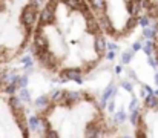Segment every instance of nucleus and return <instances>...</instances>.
<instances>
[{
  "instance_id": "22",
  "label": "nucleus",
  "mask_w": 158,
  "mask_h": 138,
  "mask_svg": "<svg viewBox=\"0 0 158 138\" xmlns=\"http://www.w3.org/2000/svg\"><path fill=\"white\" fill-rule=\"evenodd\" d=\"M131 58H132V54H131V52H124V54H123V57H121V60H123V63H124V65H127V63L131 61Z\"/></svg>"
},
{
  "instance_id": "19",
  "label": "nucleus",
  "mask_w": 158,
  "mask_h": 138,
  "mask_svg": "<svg viewBox=\"0 0 158 138\" xmlns=\"http://www.w3.org/2000/svg\"><path fill=\"white\" fill-rule=\"evenodd\" d=\"M149 15L151 17H158V3H155V5H149Z\"/></svg>"
},
{
  "instance_id": "20",
  "label": "nucleus",
  "mask_w": 158,
  "mask_h": 138,
  "mask_svg": "<svg viewBox=\"0 0 158 138\" xmlns=\"http://www.w3.org/2000/svg\"><path fill=\"white\" fill-rule=\"evenodd\" d=\"M143 49H144V52H146L148 55H152V51H154V43H152V42H148V43H146V46H144Z\"/></svg>"
},
{
  "instance_id": "21",
  "label": "nucleus",
  "mask_w": 158,
  "mask_h": 138,
  "mask_svg": "<svg viewBox=\"0 0 158 138\" xmlns=\"http://www.w3.org/2000/svg\"><path fill=\"white\" fill-rule=\"evenodd\" d=\"M15 89H17V83H11V85L6 86V92H8L9 95H12V94L15 92Z\"/></svg>"
},
{
  "instance_id": "5",
  "label": "nucleus",
  "mask_w": 158,
  "mask_h": 138,
  "mask_svg": "<svg viewBox=\"0 0 158 138\" xmlns=\"http://www.w3.org/2000/svg\"><path fill=\"white\" fill-rule=\"evenodd\" d=\"M46 48H48L46 37H45L42 32H37V34H35V39H34V51H35L37 54H40V52L46 51Z\"/></svg>"
},
{
  "instance_id": "27",
  "label": "nucleus",
  "mask_w": 158,
  "mask_h": 138,
  "mask_svg": "<svg viewBox=\"0 0 158 138\" xmlns=\"http://www.w3.org/2000/svg\"><path fill=\"white\" fill-rule=\"evenodd\" d=\"M121 86H123V89H126V91H129V92L132 91V85H131L129 82H123Z\"/></svg>"
},
{
  "instance_id": "6",
  "label": "nucleus",
  "mask_w": 158,
  "mask_h": 138,
  "mask_svg": "<svg viewBox=\"0 0 158 138\" xmlns=\"http://www.w3.org/2000/svg\"><path fill=\"white\" fill-rule=\"evenodd\" d=\"M100 23H98V19H95L94 15H88L86 17V31L89 34H97L100 31Z\"/></svg>"
},
{
  "instance_id": "12",
  "label": "nucleus",
  "mask_w": 158,
  "mask_h": 138,
  "mask_svg": "<svg viewBox=\"0 0 158 138\" xmlns=\"http://www.w3.org/2000/svg\"><path fill=\"white\" fill-rule=\"evenodd\" d=\"M40 123H42V118H39V117H31L29 118V128L34 129V131L40 129Z\"/></svg>"
},
{
  "instance_id": "17",
  "label": "nucleus",
  "mask_w": 158,
  "mask_h": 138,
  "mask_svg": "<svg viewBox=\"0 0 158 138\" xmlns=\"http://www.w3.org/2000/svg\"><path fill=\"white\" fill-rule=\"evenodd\" d=\"M20 100L25 101V103H29V101H31V94H29V91H28L26 88H23V89L20 91Z\"/></svg>"
},
{
  "instance_id": "35",
  "label": "nucleus",
  "mask_w": 158,
  "mask_h": 138,
  "mask_svg": "<svg viewBox=\"0 0 158 138\" xmlns=\"http://www.w3.org/2000/svg\"><path fill=\"white\" fill-rule=\"evenodd\" d=\"M155 80H157V83H158V74H157V75H155Z\"/></svg>"
},
{
  "instance_id": "31",
  "label": "nucleus",
  "mask_w": 158,
  "mask_h": 138,
  "mask_svg": "<svg viewBox=\"0 0 158 138\" xmlns=\"http://www.w3.org/2000/svg\"><path fill=\"white\" fill-rule=\"evenodd\" d=\"M114 57H115V52H114V49H112V51L107 54V58H109V60H114Z\"/></svg>"
},
{
  "instance_id": "26",
  "label": "nucleus",
  "mask_w": 158,
  "mask_h": 138,
  "mask_svg": "<svg viewBox=\"0 0 158 138\" xmlns=\"http://www.w3.org/2000/svg\"><path fill=\"white\" fill-rule=\"evenodd\" d=\"M23 63H25L28 68H31V66H32V60H31V57H29V55H26V57L23 58Z\"/></svg>"
},
{
  "instance_id": "4",
  "label": "nucleus",
  "mask_w": 158,
  "mask_h": 138,
  "mask_svg": "<svg viewBox=\"0 0 158 138\" xmlns=\"http://www.w3.org/2000/svg\"><path fill=\"white\" fill-rule=\"evenodd\" d=\"M40 25L42 26H45V25H51V23H54V20H55V11H52V9H49L48 6L40 12Z\"/></svg>"
},
{
  "instance_id": "1",
  "label": "nucleus",
  "mask_w": 158,
  "mask_h": 138,
  "mask_svg": "<svg viewBox=\"0 0 158 138\" xmlns=\"http://www.w3.org/2000/svg\"><path fill=\"white\" fill-rule=\"evenodd\" d=\"M39 0H31V3L22 11V23L26 26V28H31L35 22V15H37V6H39Z\"/></svg>"
},
{
  "instance_id": "34",
  "label": "nucleus",
  "mask_w": 158,
  "mask_h": 138,
  "mask_svg": "<svg viewBox=\"0 0 158 138\" xmlns=\"http://www.w3.org/2000/svg\"><path fill=\"white\" fill-rule=\"evenodd\" d=\"M132 48H134V51H138V49H141V45H140L138 42H135V43H134V46H132Z\"/></svg>"
},
{
  "instance_id": "30",
  "label": "nucleus",
  "mask_w": 158,
  "mask_h": 138,
  "mask_svg": "<svg viewBox=\"0 0 158 138\" xmlns=\"http://www.w3.org/2000/svg\"><path fill=\"white\" fill-rule=\"evenodd\" d=\"M55 5H57V2H55V0H51V2L48 3V8H49V9H52V11H55V8H57Z\"/></svg>"
},
{
  "instance_id": "38",
  "label": "nucleus",
  "mask_w": 158,
  "mask_h": 138,
  "mask_svg": "<svg viewBox=\"0 0 158 138\" xmlns=\"http://www.w3.org/2000/svg\"><path fill=\"white\" fill-rule=\"evenodd\" d=\"M39 2H42V0H39Z\"/></svg>"
},
{
  "instance_id": "9",
  "label": "nucleus",
  "mask_w": 158,
  "mask_h": 138,
  "mask_svg": "<svg viewBox=\"0 0 158 138\" xmlns=\"http://www.w3.org/2000/svg\"><path fill=\"white\" fill-rule=\"evenodd\" d=\"M89 5L92 6L94 11L100 12H106V2L105 0H89Z\"/></svg>"
},
{
  "instance_id": "3",
  "label": "nucleus",
  "mask_w": 158,
  "mask_h": 138,
  "mask_svg": "<svg viewBox=\"0 0 158 138\" xmlns=\"http://www.w3.org/2000/svg\"><path fill=\"white\" fill-rule=\"evenodd\" d=\"M39 60H40V63H42L45 68H48V69H54L55 65H57V58L54 57L52 52H48V51L40 52V54H39Z\"/></svg>"
},
{
  "instance_id": "37",
  "label": "nucleus",
  "mask_w": 158,
  "mask_h": 138,
  "mask_svg": "<svg viewBox=\"0 0 158 138\" xmlns=\"http://www.w3.org/2000/svg\"><path fill=\"white\" fill-rule=\"evenodd\" d=\"M0 60H2V55H0Z\"/></svg>"
},
{
  "instance_id": "25",
  "label": "nucleus",
  "mask_w": 158,
  "mask_h": 138,
  "mask_svg": "<svg viewBox=\"0 0 158 138\" xmlns=\"http://www.w3.org/2000/svg\"><path fill=\"white\" fill-rule=\"evenodd\" d=\"M19 85H20L22 88H25V86L28 85V77H26V75H25V77H20V78H19Z\"/></svg>"
},
{
  "instance_id": "36",
  "label": "nucleus",
  "mask_w": 158,
  "mask_h": 138,
  "mask_svg": "<svg viewBox=\"0 0 158 138\" xmlns=\"http://www.w3.org/2000/svg\"><path fill=\"white\" fill-rule=\"evenodd\" d=\"M0 86H2V80H0Z\"/></svg>"
},
{
  "instance_id": "7",
  "label": "nucleus",
  "mask_w": 158,
  "mask_h": 138,
  "mask_svg": "<svg viewBox=\"0 0 158 138\" xmlns=\"http://www.w3.org/2000/svg\"><path fill=\"white\" fill-rule=\"evenodd\" d=\"M100 124L97 123V121H92V123H89L88 124V128H86V135L88 137H100Z\"/></svg>"
},
{
  "instance_id": "18",
  "label": "nucleus",
  "mask_w": 158,
  "mask_h": 138,
  "mask_svg": "<svg viewBox=\"0 0 158 138\" xmlns=\"http://www.w3.org/2000/svg\"><path fill=\"white\" fill-rule=\"evenodd\" d=\"M140 114L137 112V111H132V115H131V123L134 124V126H138L140 124Z\"/></svg>"
},
{
  "instance_id": "23",
  "label": "nucleus",
  "mask_w": 158,
  "mask_h": 138,
  "mask_svg": "<svg viewBox=\"0 0 158 138\" xmlns=\"http://www.w3.org/2000/svg\"><path fill=\"white\" fill-rule=\"evenodd\" d=\"M126 118H127V117H126V114H124V112H118V114L115 115V120H117L118 123H123Z\"/></svg>"
},
{
  "instance_id": "8",
  "label": "nucleus",
  "mask_w": 158,
  "mask_h": 138,
  "mask_svg": "<svg viewBox=\"0 0 158 138\" xmlns=\"http://www.w3.org/2000/svg\"><path fill=\"white\" fill-rule=\"evenodd\" d=\"M94 48H95V52L97 54H100V55H103L106 51V40L103 37H95V42H94Z\"/></svg>"
},
{
  "instance_id": "15",
  "label": "nucleus",
  "mask_w": 158,
  "mask_h": 138,
  "mask_svg": "<svg viewBox=\"0 0 158 138\" xmlns=\"http://www.w3.org/2000/svg\"><path fill=\"white\" fill-rule=\"evenodd\" d=\"M46 106H48V97L42 95V97H39V98L35 100V107H39V109H45Z\"/></svg>"
},
{
  "instance_id": "29",
  "label": "nucleus",
  "mask_w": 158,
  "mask_h": 138,
  "mask_svg": "<svg viewBox=\"0 0 158 138\" xmlns=\"http://www.w3.org/2000/svg\"><path fill=\"white\" fill-rule=\"evenodd\" d=\"M45 135H46L48 138H57L58 137V134H57V132H54V131H48Z\"/></svg>"
},
{
  "instance_id": "33",
  "label": "nucleus",
  "mask_w": 158,
  "mask_h": 138,
  "mask_svg": "<svg viewBox=\"0 0 158 138\" xmlns=\"http://www.w3.org/2000/svg\"><path fill=\"white\" fill-rule=\"evenodd\" d=\"M107 107H109V111H110V112H114V109H115V104H114V101H109V106H107Z\"/></svg>"
},
{
  "instance_id": "24",
  "label": "nucleus",
  "mask_w": 158,
  "mask_h": 138,
  "mask_svg": "<svg viewBox=\"0 0 158 138\" xmlns=\"http://www.w3.org/2000/svg\"><path fill=\"white\" fill-rule=\"evenodd\" d=\"M154 34H155V31H154V29H151V28H144V37L152 39V37H154Z\"/></svg>"
},
{
  "instance_id": "16",
  "label": "nucleus",
  "mask_w": 158,
  "mask_h": 138,
  "mask_svg": "<svg viewBox=\"0 0 158 138\" xmlns=\"http://www.w3.org/2000/svg\"><path fill=\"white\" fill-rule=\"evenodd\" d=\"M146 106H148V107H155V106H158V100L154 94H149V95H148V98H146Z\"/></svg>"
},
{
  "instance_id": "11",
  "label": "nucleus",
  "mask_w": 158,
  "mask_h": 138,
  "mask_svg": "<svg viewBox=\"0 0 158 138\" xmlns=\"http://www.w3.org/2000/svg\"><path fill=\"white\" fill-rule=\"evenodd\" d=\"M115 91H117V88H115V86H109V88H107V89L105 91L103 97H102V104H100V106H105L106 100H107L110 95H114V94H115Z\"/></svg>"
},
{
  "instance_id": "2",
  "label": "nucleus",
  "mask_w": 158,
  "mask_h": 138,
  "mask_svg": "<svg viewBox=\"0 0 158 138\" xmlns=\"http://www.w3.org/2000/svg\"><path fill=\"white\" fill-rule=\"evenodd\" d=\"M60 78L61 82H81V71L71 68V69H64L60 72Z\"/></svg>"
},
{
  "instance_id": "13",
  "label": "nucleus",
  "mask_w": 158,
  "mask_h": 138,
  "mask_svg": "<svg viewBox=\"0 0 158 138\" xmlns=\"http://www.w3.org/2000/svg\"><path fill=\"white\" fill-rule=\"evenodd\" d=\"M60 2H63L68 8L77 9V11H78V8H80V3H81V0H60Z\"/></svg>"
},
{
  "instance_id": "10",
  "label": "nucleus",
  "mask_w": 158,
  "mask_h": 138,
  "mask_svg": "<svg viewBox=\"0 0 158 138\" xmlns=\"http://www.w3.org/2000/svg\"><path fill=\"white\" fill-rule=\"evenodd\" d=\"M20 98H17V97H11L9 98V106H11V109L15 112V111H20V109H23V106L20 104Z\"/></svg>"
},
{
  "instance_id": "32",
  "label": "nucleus",
  "mask_w": 158,
  "mask_h": 138,
  "mask_svg": "<svg viewBox=\"0 0 158 138\" xmlns=\"http://www.w3.org/2000/svg\"><path fill=\"white\" fill-rule=\"evenodd\" d=\"M137 104H138V101H137V100H132V103H131V109L135 111V106H137Z\"/></svg>"
},
{
  "instance_id": "28",
  "label": "nucleus",
  "mask_w": 158,
  "mask_h": 138,
  "mask_svg": "<svg viewBox=\"0 0 158 138\" xmlns=\"http://www.w3.org/2000/svg\"><path fill=\"white\" fill-rule=\"evenodd\" d=\"M138 23H140L141 26H144V28H146V26H148V23H149V20H148V17H143V19H140V20H138Z\"/></svg>"
},
{
  "instance_id": "14",
  "label": "nucleus",
  "mask_w": 158,
  "mask_h": 138,
  "mask_svg": "<svg viewBox=\"0 0 158 138\" xmlns=\"http://www.w3.org/2000/svg\"><path fill=\"white\" fill-rule=\"evenodd\" d=\"M137 23H138V19L132 15V17H131V19L127 20V23H126V26H124V29H126L127 32H131V31H132V29H134V28L137 26Z\"/></svg>"
}]
</instances>
